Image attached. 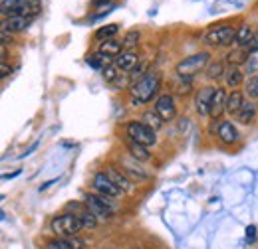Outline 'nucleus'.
I'll return each instance as SVG.
<instances>
[{"label":"nucleus","instance_id":"f257e3e1","mask_svg":"<svg viewBox=\"0 0 258 249\" xmlns=\"http://www.w3.org/2000/svg\"><path fill=\"white\" fill-rule=\"evenodd\" d=\"M161 87V73L149 71L139 81L131 83V99L137 103H149Z\"/></svg>","mask_w":258,"mask_h":249},{"label":"nucleus","instance_id":"f03ea898","mask_svg":"<svg viewBox=\"0 0 258 249\" xmlns=\"http://www.w3.org/2000/svg\"><path fill=\"white\" fill-rule=\"evenodd\" d=\"M111 198H105L97 192H88L84 196V202H86V208L96 216L97 219H107L115 214V206L113 202H109Z\"/></svg>","mask_w":258,"mask_h":249},{"label":"nucleus","instance_id":"7ed1b4c3","mask_svg":"<svg viewBox=\"0 0 258 249\" xmlns=\"http://www.w3.org/2000/svg\"><path fill=\"white\" fill-rule=\"evenodd\" d=\"M209 63H211V56L207 52H199V54H193V56L181 60V62L177 63L175 71H177L179 77H193L195 73L207 69Z\"/></svg>","mask_w":258,"mask_h":249},{"label":"nucleus","instance_id":"20e7f679","mask_svg":"<svg viewBox=\"0 0 258 249\" xmlns=\"http://www.w3.org/2000/svg\"><path fill=\"white\" fill-rule=\"evenodd\" d=\"M82 229H84L82 219L76 214H62V216L52 219V231L58 237H76Z\"/></svg>","mask_w":258,"mask_h":249},{"label":"nucleus","instance_id":"39448f33","mask_svg":"<svg viewBox=\"0 0 258 249\" xmlns=\"http://www.w3.org/2000/svg\"><path fill=\"white\" fill-rule=\"evenodd\" d=\"M127 137L131 141L143 145V147H153L157 143V135H155V129L147 127L141 121H129L127 123Z\"/></svg>","mask_w":258,"mask_h":249},{"label":"nucleus","instance_id":"423d86ee","mask_svg":"<svg viewBox=\"0 0 258 249\" xmlns=\"http://www.w3.org/2000/svg\"><path fill=\"white\" fill-rule=\"evenodd\" d=\"M205 40H207L209 46H230L236 40V28L230 26V24L213 26L205 34Z\"/></svg>","mask_w":258,"mask_h":249},{"label":"nucleus","instance_id":"0eeeda50","mask_svg":"<svg viewBox=\"0 0 258 249\" xmlns=\"http://www.w3.org/2000/svg\"><path fill=\"white\" fill-rule=\"evenodd\" d=\"M92 186H94V192L105 196V198H119L123 194V190L117 186L105 172H97L92 178Z\"/></svg>","mask_w":258,"mask_h":249},{"label":"nucleus","instance_id":"6e6552de","mask_svg":"<svg viewBox=\"0 0 258 249\" xmlns=\"http://www.w3.org/2000/svg\"><path fill=\"white\" fill-rule=\"evenodd\" d=\"M155 111L159 113L163 121H173L175 115H177V105H175V97L169 93L157 97L155 101Z\"/></svg>","mask_w":258,"mask_h":249},{"label":"nucleus","instance_id":"1a4fd4ad","mask_svg":"<svg viewBox=\"0 0 258 249\" xmlns=\"http://www.w3.org/2000/svg\"><path fill=\"white\" fill-rule=\"evenodd\" d=\"M226 99H228V93L223 87H217L215 95H213V101H211V109H209V117L213 121H219L223 117V113L226 111Z\"/></svg>","mask_w":258,"mask_h":249},{"label":"nucleus","instance_id":"9d476101","mask_svg":"<svg viewBox=\"0 0 258 249\" xmlns=\"http://www.w3.org/2000/svg\"><path fill=\"white\" fill-rule=\"evenodd\" d=\"M217 87H203L199 89V93L195 97V109L201 117L209 115V109H211V101H213V95H215Z\"/></svg>","mask_w":258,"mask_h":249},{"label":"nucleus","instance_id":"9b49d317","mask_svg":"<svg viewBox=\"0 0 258 249\" xmlns=\"http://www.w3.org/2000/svg\"><path fill=\"white\" fill-rule=\"evenodd\" d=\"M30 24H32L30 18H24V16H10V18H4L2 30L10 32V34H14V32H24V30H28Z\"/></svg>","mask_w":258,"mask_h":249},{"label":"nucleus","instance_id":"f8f14e48","mask_svg":"<svg viewBox=\"0 0 258 249\" xmlns=\"http://www.w3.org/2000/svg\"><path fill=\"white\" fill-rule=\"evenodd\" d=\"M113 63H115L121 71H133V69L141 63V60H139V56H137L135 52H121V54L115 58Z\"/></svg>","mask_w":258,"mask_h":249},{"label":"nucleus","instance_id":"ddd939ff","mask_svg":"<svg viewBox=\"0 0 258 249\" xmlns=\"http://www.w3.org/2000/svg\"><path fill=\"white\" fill-rule=\"evenodd\" d=\"M84 241L76 235V237H56L52 241H48L46 249H82Z\"/></svg>","mask_w":258,"mask_h":249},{"label":"nucleus","instance_id":"4468645a","mask_svg":"<svg viewBox=\"0 0 258 249\" xmlns=\"http://www.w3.org/2000/svg\"><path fill=\"white\" fill-rule=\"evenodd\" d=\"M217 133H219V139H221L225 145H234L236 139H238V133H236L234 125L230 123V121H221Z\"/></svg>","mask_w":258,"mask_h":249},{"label":"nucleus","instance_id":"2eb2a0df","mask_svg":"<svg viewBox=\"0 0 258 249\" xmlns=\"http://www.w3.org/2000/svg\"><path fill=\"white\" fill-rule=\"evenodd\" d=\"M125 147H127L129 156L135 158V160H139V162H147L149 156H151L147 147H143V145H139V143H135V141H131V139L125 141Z\"/></svg>","mask_w":258,"mask_h":249},{"label":"nucleus","instance_id":"dca6fc26","mask_svg":"<svg viewBox=\"0 0 258 249\" xmlns=\"http://www.w3.org/2000/svg\"><path fill=\"white\" fill-rule=\"evenodd\" d=\"M121 52H123V44L117 42L115 38L105 40V42L99 44V54H103V56H107V58H117Z\"/></svg>","mask_w":258,"mask_h":249},{"label":"nucleus","instance_id":"f3484780","mask_svg":"<svg viewBox=\"0 0 258 249\" xmlns=\"http://www.w3.org/2000/svg\"><path fill=\"white\" fill-rule=\"evenodd\" d=\"M105 174L117 184V186L121 188L123 192H127V190H131L133 188V182H131V178H129L127 174H123L121 170H117V168H107L105 170Z\"/></svg>","mask_w":258,"mask_h":249},{"label":"nucleus","instance_id":"a211bd4d","mask_svg":"<svg viewBox=\"0 0 258 249\" xmlns=\"http://www.w3.org/2000/svg\"><path fill=\"white\" fill-rule=\"evenodd\" d=\"M244 103L246 101H244V93L242 91H232V93H228V99H226V111L236 117V113L242 109Z\"/></svg>","mask_w":258,"mask_h":249},{"label":"nucleus","instance_id":"6ab92c4d","mask_svg":"<svg viewBox=\"0 0 258 249\" xmlns=\"http://www.w3.org/2000/svg\"><path fill=\"white\" fill-rule=\"evenodd\" d=\"M225 81H226V87L236 89V87L242 85V81H244V73H242L238 67L230 65V69H226V73H225Z\"/></svg>","mask_w":258,"mask_h":249},{"label":"nucleus","instance_id":"aec40b11","mask_svg":"<svg viewBox=\"0 0 258 249\" xmlns=\"http://www.w3.org/2000/svg\"><path fill=\"white\" fill-rule=\"evenodd\" d=\"M254 30H252V26H248V24H242L240 28H236V44L240 46V48H248V44L254 40Z\"/></svg>","mask_w":258,"mask_h":249},{"label":"nucleus","instance_id":"412c9836","mask_svg":"<svg viewBox=\"0 0 258 249\" xmlns=\"http://www.w3.org/2000/svg\"><path fill=\"white\" fill-rule=\"evenodd\" d=\"M254 117H256V107H254V103L252 101H246L244 105H242V109L236 113V121L242 125H248L254 121Z\"/></svg>","mask_w":258,"mask_h":249},{"label":"nucleus","instance_id":"4be33fe9","mask_svg":"<svg viewBox=\"0 0 258 249\" xmlns=\"http://www.w3.org/2000/svg\"><path fill=\"white\" fill-rule=\"evenodd\" d=\"M248 58H250V52L246 50V48H234L228 56H226V60H228V63L230 65H234V67H238V65H242V63L248 62Z\"/></svg>","mask_w":258,"mask_h":249},{"label":"nucleus","instance_id":"5701e85b","mask_svg":"<svg viewBox=\"0 0 258 249\" xmlns=\"http://www.w3.org/2000/svg\"><path fill=\"white\" fill-rule=\"evenodd\" d=\"M117 32H119V24H105V26L96 30V40H101V42L111 40L117 36Z\"/></svg>","mask_w":258,"mask_h":249},{"label":"nucleus","instance_id":"b1692460","mask_svg":"<svg viewBox=\"0 0 258 249\" xmlns=\"http://www.w3.org/2000/svg\"><path fill=\"white\" fill-rule=\"evenodd\" d=\"M139 38H141L139 30L125 32V36H123V40H121V44H123V52H133V50L137 48V44H139Z\"/></svg>","mask_w":258,"mask_h":249},{"label":"nucleus","instance_id":"393cba45","mask_svg":"<svg viewBox=\"0 0 258 249\" xmlns=\"http://www.w3.org/2000/svg\"><path fill=\"white\" fill-rule=\"evenodd\" d=\"M121 73H123V71H121L115 63H109V65H105V67L101 69V77H103V81H105V83H109V85H111V83H113Z\"/></svg>","mask_w":258,"mask_h":249},{"label":"nucleus","instance_id":"a878e982","mask_svg":"<svg viewBox=\"0 0 258 249\" xmlns=\"http://www.w3.org/2000/svg\"><path fill=\"white\" fill-rule=\"evenodd\" d=\"M225 63L221 62V60H217V62H211L209 63V67H207V77L209 79H219V77H225Z\"/></svg>","mask_w":258,"mask_h":249},{"label":"nucleus","instance_id":"bb28decb","mask_svg":"<svg viewBox=\"0 0 258 249\" xmlns=\"http://www.w3.org/2000/svg\"><path fill=\"white\" fill-rule=\"evenodd\" d=\"M121 172L127 174L129 178H133V180H147V178H149L147 172H143L141 168H137V166H133V164H123Z\"/></svg>","mask_w":258,"mask_h":249},{"label":"nucleus","instance_id":"cd10ccee","mask_svg":"<svg viewBox=\"0 0 258 249\" xmlns=\"http://www.w3.org/2000/svg\"><path fill=\"white\" fill-rule=\"evenodd\" d=\"M86 62H88L90 67H94V69H103L105 65H109V63H111L107 56H103V54H99V52L94 54V56H88V60H86Z\"/></svg>","mask_w":258,"mask_h":249},{"label":"nucleus","instance_id":"c85d7f7f","mask_svg":"<svg viewBox=\"0 0 258 249\" xmlns=\"http://www.w3.org/2000/svg\"><path fill=\"white\" fill-rule=\"evenodd\" d=\"M143 121H145L147 127H151V129H155V131H157V129H161L163 123H165L161 117H159V113H157V111H147V113L143 115Z\"/></svg>","mask_w":258,"mask_h":249},{"label":"nucleus","instance_id":"c756f323","mask_svg":"<svg viewBox=\"0 0 258 249\" xmlns=\"http://www.w3.org/2000/svg\"><path fill=\"white\" fill-rule=\"evenodd\" d=\"M244 93L248 95V99H258V75H252V77H248V81H246V85H244Z\"/></svg>","mask_w":258,"mask_h":249},{"label":"nucleus","instance_id":"7c9ffc66","mask_svg":"<svg viewBox=\"0 0 258 249\" xmlns=\"http://www.w3.org/2000/svg\"><path fill=\"white\" fill-rule=\"evenodd\" d=\"M78 218L82 219V225H84L86 229H94V227L97 225V218L90 212V210H86V212L78 214Z\"/></svg>","mask_w":258,"mask_h":249},{"label":"nucleus","instance_id":"2f4dec72","mask_svg":"<svg viewBox=\"0 0 258 249\" xmlns=\"http://www.w3.org/2000/svg\"><path fill=\"white\" fill-rule=\"evenodd\" d=\"M127 83H129V77L121 73V75H119V77H117V79H115V81L111 83V87H115V89H121V87H125Z\"/></svg>","mask_w":258,"mask_h":249},{"label":"nucleus","instance_id":"473e14b6","mask_svg":"<svg viewBox=\"0 0 258 249\" xmlns=\"http://www.w3.org/2000/svg\"><path fill=\"white\" fill-rule=\"evenodd\" d=\"M0 38H2V46H4V48L12 44V34H10V32L0 30Z\"/></svg>","mask_w":258,"mask_h":249},{"label":"nucleus","instance_id":"72a5a7b5","mask_svg":"<svg viewBox=\"0 0 258 249\" xmlns=\"http://www.w3.org/2000/svg\"><path fill=\"white\" fill-rule=\"evenodd\" d=\"M254 235H256V227H254V225L246 227V239H248V241H252V239H254Z\"/></svg>","mask_w":258,"mask_h":249},{"label":"nucleus","instance_id":"f704fd0d","mask_svg":"<svg viewBox=\"0 0 258 249\" xmlns=\"http://www.w3.org/2000/svg\"><path fill=\"white\" fill-rule=\"evenodd\" d=\"M0 73H2V77H8V73H10V67H8L6 60H2V67H0Z\"/></svg>","mask_w":258,"mask_h":249},{"label":"nucleus","instance_id":"c9c22d12","mask_svg":"<svg viewBox=\"0 0 258 249\" xmlns=\"http://www.w3.org/2000/svg\"><path fill=\"white\" fill-rule=\"evenodd\" d=\"M94 2V6H105V4H109L111 0H92Z\"/></svg>","mask_w":258,"mask_h":249},{"label":"nucleus","instance_id":"e433bc0d","mask_svg":"<svg viewBox=\"0 0 258 249\" xmlns=\"http://www.w3.org/2000/svg\"><path fill=\"white\" fill-rule=\"evenodd\" d=\"M18 174H20V170H16V172H12V174H2V178L8 180V178H14V176H18Z\"/></svg>","mask_w":258,"mask_h":249}]
</instances>
